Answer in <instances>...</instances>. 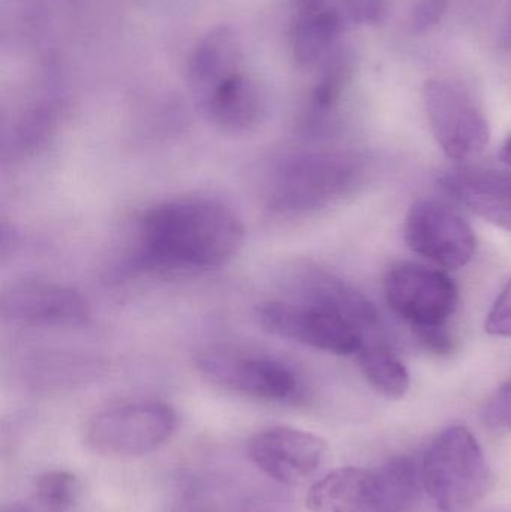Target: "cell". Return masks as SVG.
<instances>
[{
    "mask_svg": "<svg viewBox=\"0 0 511 512\" xmlns=\"http://www.w3.org/2000/svg\"><path fill=\"white\" fill-rule=\"evenodd\" d=\"M245 243L236 212L209 198H180L147 210L140 222L141 255L167 270H215Z\"/></svg>",
    "mask_w": 511,
    "mask_h": 512,
    "instance_id": "obj_1",
    "label": "cell"
},
{
    "mask_svg": "<svg viewBox=\"0 0 511 512\" xmlns=\"http://www.w3.org/2000/svg\"><path fill=\"white\" fill-rule=\"evenodd\" d=\"M362 159L330 150L294 153L267 174L264 203L279 216H302L327 209L362 183Z\"/></svg>",
    "mask_w": 511,
    "mask_h": 512,
    "instance_id": "obj_2",
    "label": "cell"
},
{
    "mask_svg": "<svg viewBox=\"0 0 511 512\" xmlns=\"http://www.w3.org/2000/svg\"><path fill=\"white\" fill-rule=\"evenodd\" d=\"M422 474L408 457L374 468H342L317 481L306 505L312 512H411Z\"/></svg>",
    "mask_w": 511,
    "mask_h": 512,
    "instance_id": "obj_3",
    "label": "cell"
},
{
    "mask_svg": "<svg viewBox=\"0 0 511 512\" xmlns=\"http://www.w3.org/2000/svg\"><path fill=\"white\" fill-rule=\"evenodd\" d=\"M491 481L476 436L452 426L432 441L422 465V483L441 512H465L485 496Z\"/></svg>",
    "mask_w": 511,
    "mask_h": 512,
    "instance_id": "obj_4",
    "label": "cell"
},
{
    "mask_svg": "<svg viewBox=\"0 0 511 512\" xmlns=\"http://www.w3.org/2000/svg\"><path fill=\"white\" fill-rule=\"evenodd\" d=\"M176 427V411L168 403L138 400L98 412L87 423L84 441L99 456L132 459L158 450Z\"/></svg>",
    "mask_w": 511,
    "mask_h": 512,
    "instance_id": "obj_5",
    "label": "cell"
},
{
    "mask_svg": "<svg viewBox=\"0 0 511 512\" xmlns=\"http://www.w3.org/2000/svg\"><path fill=\"white\" fill-rule=\"evenodd\" d=\"M195 367L210 384L267 402H293L302 381L285 361L234 346H210L195 357Z\"/></svg>",
    "mask_w": 511,
    "mask_h": 512,
    "instance_id": "obj_6",
    "label": "cell"
},
{
    "mask_svg": "<svg viewBox=\"0 0 511 512\" xmlns=\"http://www.w3.org/2000/svg\"><path fill=\"white\" fill-rule=\"evenodd\" d=\"M261 327L318 351L336 355L359 354L365 331L338 310L308 300L267 301L257 309Z\"/></svg>",
    "mask_w": 511,
    "mask_h": 512,
    "instance_id": "obj_7",
    "label": "cell"
},
{
    "mask_svg": "<svg viewBox=\"0 0 511 512\" xmlns=\"http://www.w3.org/2000/svg\"><path fill=\"white\" fill-rule=\"evenodd\" d=\"M423 101L435 140L449 158L468 161L488 147V119L464 87L446 80L428 81Z\"/></svg>",
    "mask_w": 511,
    "mask_h": 512,
    "instance_id": "obj_8",
    "label": "cell"
},
{
    "mask_svg": "<svg viewBox=\"0 0 511 512\" xmlns=\"http://www.w3.org/2000/svg\"><path fill=\"white\" fill-rule=\"evenodd\" d=\"M384 295L390 309L413 328L447 325L459 304L458 286L446 273L414 262L390 268Z\"/></svg>",
    "mask_w": 511,
    "mask_h": 512,
    "instance_id": "obj_9",
    "label": "cell"
},
{
    "mask_svg": "<svg viewBox=\"0 0 511 512\" xmlns=\"http://www.w3.org/2000/svg\"><path fill=\"white\" fill-rule=\"evenodd\" d=\"M405 242L414 254L438 267H464L474 258L476 234L458 213L434 200H420L405 219Z\"/></svg>",
    "mask_w": 511,
    "mask_h": 512,
    "instance_id": "obj_10",
    "label": "cell"
},
{
    "mask_svg": "<svg viewBox=\"0 0 511 512\" xmlns=\"http://www.w3.org/2000/svg\"><path fill=\"white\" fill-rule=\"evenodd\" d=\"M2 315L27 327H80L89 321L90 306L71 286L53 280L24 279L3 292Z\"/></svg>",
    "mask_w": 511,
    "mask_h": 512,
    "instance_id": "obj_11",
    "label": "cell"
},
{
    "mask_svg": "<svg viewBox=\"0 0 511 512\" xmlns=\"http://www.w3.org/2000/svg\"><path fill=\"white\" fill-rule=\"evenodd\" d=\"M327 456L320 436L294 427L261 430L249 442L252 462L276 483L299 486L317 474Z\"/></svg>",
    "mask_w": 511,
    "mask_h": 512,
    "instance_id": "obj_12",
    "label": "cell"
},
{
    "mask_svg": "<svg viewBox=\"0 0 511 512\" xmlns=\"http://www.w3.org/2000/svg\"><path fill=\"white\" fill-rule=\"evenodd\" d=\"M444 188L471 212L511 233V174L452 171L444 177Z\"/></svg>",
    "mask_w": 511,
    "mask_h": 512,
    "instance_id": "obj_13",
    "label": "cell"
},
{
    "mask_svg": "<svg viewBox=\"0 0 511 512\" xmlns=\"http://www.w3.org/2000/svg\"><path fill=\"white\" fill-rule=\"evenodd\" d=\"M198 104L213 125L231 134L251 131L264 114L260 87L240 72L222 80Z\"/></svg>",
    "mask_w": 511,
    "mask_h": 512,
    "instance_id": "obj_14",
    "label": "cell"
},
{
    "mask_svg": "<svg viewBox=\"0 0 511 512\" xmlns=\"http://www.w3.org/2000/svg\"><path fill=\"white\" fill-rule=\"evenodd\" d=\"M237 51L227 33L210 35L197 48L189 65V81L200 102L213 87L237 71Z\"/></svg>",
    "mask_w": 511,
    "mask_h": 512,
    "instance_id": "obj_15",
    "label": "cell"
},
{
    "mask_svg": "<svg viewBox=\"0 0 511 512\" xmlns=\"http://www.w3.org/2000/svg\"><path fill=\"white\" fill-rule=\"evenodd\" d=\"M341 20L327 8L303 9L291 33L294 57L302 66L315 65L338 38Z\"/></svg>",
    "mask_w": 511,
    "mask_h": 512,
    "instance_id": "obj_16",
    "label": "cell"
},
{
    "mask_svg": "<svg viewBox=\"0 0 511 512\" xmlns=\"http://www.w3.org/2000/svg\"><path fill=\"white\" fill-rule=\"evenodd\" d=\"M363 375L372 388L389 400H401L411 387L410 373L401 360L386 346L365 343L359 352Z\"/></svg>",
    "mask_w": 511,
    "mask_h": 512,
    "instance_id": "obj_17",
    "label": "cell"
},
{
    "mask_svg": "<svg viewBox=\"0 0 511 512\" xmlns=\"http://www.w3.org/2000/svg\"><path fill=\"white\" fill-rule=\"evenodd\" d=\"M81 484L75 475L65 471H50L39 475L32 493L21 501L12 502L2 512H68L80 496Z\"/></svg>",
    "mask_w": 511,
    "mask_h": 512,
    "instance_id": "obj_18",
    "label": "cell"
},
{
    "mask_svg": "<svg viewBox=\"0 0 511 512\" xmlns=\"http://www.w3.org/2000/svg\"><path fill=\"white\" fill-rule=\"evenodd\" d=\"M351 72H353V65L347 54H338L330 60L314 92L315 110L324 113L338 104L350 81Z\"/></svg>",
    "mask_w": 511,
    "mask_h": 512,
    "instance_id": "obj_19",
    "label": "cell"
},
{
    "mask_svg": "<svg viewBox=\"0 0 511 512\" xmlns=\"http://www.w3.org/2000/svg\"><path fill=\"white\" fill-rule=\"evenodd\" d=\"M483 424L498 435L511 433V379L501 385L482 412Z\"/></svg>",
    "mask_w": 511,
    "mask_h": 512,
    "instance_id": "obj_20",
    "label": "cell"
},
{
    "mask_svg": "<svg viewBox=\"0 0 511 512\" xmlns=\"http://www.w3.org/2000/svg\"><path fill=\"white\" fill-rule=\"evenodd\" d=\"M449 9V0H419L411 14V30L425 35L438 26Z\"/></svg>",
    "mask_w": 511,
    "mask_h": 512,
    "instance_id": "obj_21",
    "label": "cell"
},
{
    "mask_svg": "<svg viewBox=\"0 0 511 512\" xmlns=\"http://www.w3.org/2000/svg\"><path fill=\"white\" fill-rule=\"evenodd\" d=\"M414 339L425 351L435 355H449L455 349V339L446 325H426L413 328Z\"/></svg>",
    "mask_w": 511,
    "mask_h": 512,
    "instance_id": "obj_22",
    "label": "cell"
},
{
    "mask_svg": "<svg viewBox=\"0 0 511 512\" xmlns=\"http://www.w3.org/2000/svg\"><path fill=\"white\" fill-rule=\"evenodd\" d=\"M485 330L492 336L511 337V280L492 306Z\"/></svg>",
    "mask_w": 511,
    "mask_h": 512,
    "instance_id": "obj_23",
    "label": "cell"
},
{
    "mask_svg": "<svg viewBox=\"0 0 511 512\" xmlns=\"http://www.w3.org/2000/svg\"><path fill=\"white\" fill-rule=\"evenodd\" d=\"M348 18L356 24H378L386 18L387 0H344Z\"/></svg>",
    "mask_w": 511,
    "mask_h": 512,
    "instance_id": "obj_24",
    "label": "cell"
},
{
    "mask_svg": "<svg viewBox=\"0 0 511 512\" xmlns=\"http://www.w3.org/2000/svg\"><path fill=\"white\" fill-rule=\"evenodd\" d=\"M237 512H296V508L282 493L260 492L246 498Z\"/></svg>",
    "mask_w": 511,
    "mask_h": 512,
    "instance_id": "obj_25",
    "label": "cell"
},
{
    "mask_svg": "<svg viewBox=\"0 0 511 512\" xmlns=\"http://www.w3.org/2000/svg\"><path fill=\"white\" fill-rule=\"evenodd\" d=\"M501 45L506 50H511V0L507 5L506 18H504L503 32H501Z\"/></svg>",
    "mask_w": 511,
    "mask_h": 512,
    "instance_id": "obj_26",
    "label": "cell"
},
{
    "mask_svg": "<svg viewBox=\"0 0 511 512\" xmlns=\"http://www.w3.org/2000/svg\"><path fill=\"white\" fill-rule=\"evenodd\" d=\"M500 158L504 164L510 165L511 167V134L509 138H507L506 143H504L503 149H501Z\"/></svg>",
    "mask_w": 511,
    "mask_h": 512,
    "instance_id": "obj_27",
    "label": "cell"
}]
</instances>
